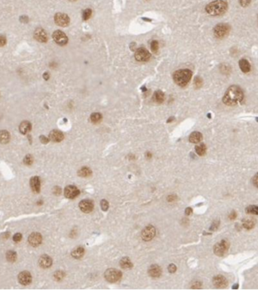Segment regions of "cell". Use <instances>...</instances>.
<instances>
[{
    "mask_svg": "<svg viewBox=\"0 0 258 290\" xmlns=\"http://www.w3.org/2000/svg\"><path fill=\"white\" fill-rule=\"evenodd\" d=\"M244 94L241 88L237 86H232L226 90L223 102L227 106H235L243 101Z\"/></svg>",
    "mask_w": 258,
    "mask_h": 290,
    "instance_id": "1",
    "label": "cell"
},
{
    "mask_svg": "<svg viewBox=\"0 0 258 290\" xmlns=\"http://www.w3.org/2000/svg\"><path fill=\"white\" fill-rule=\"evenodd\" d=\"M227 10V3L222 0H217L209 3L205 8V11L209 15L213 16L221 15Z\"/></svg>",
    "mask_w": 258,
    "mask_h": 290,
    "instance_id": "2",
    "label": "cell"
},
{
    "mask_svg": "<svg viewBox=\"0 0 258 290\" xmlns=\"http://www.w3.org/2000/svg\"><path fill=\"white\" fill-rule=\"evenodd\" d=\"M193 73L189 69H182L175 71L173 74L174 82L181 87H184L191 80Z\"/></svg>",
    "mask_w": 258,
    "mask_h": 290,
    "instance_id": "3",
    "label": "cell"
},
{
    "mask_svg": "<svg viewBox=\"0 0 258 290\" xmlns=\"http://www.w3.org/2000/svg\"><path fill=\"white\" fill-rule=\"evenodd\" d=\"M230 27L226 24H219L214 28V34L218 39H223L230 33Z\"/></svg>",
    "mask_w": 258,
    "mask_h": 290,
    "instance_id": "4",
    "label": "cell"
},
{
    "mask_svg": "<svg viewBox=\"0 0 258 290\" xmlns=\"http://www.w3.org/2000/svg\"><path fill=\"white\" fill-rule=\"evenodd\" d=\"M121 277H122L121 271L114 268L108 269L104 273V278L110 283H116L121 279Z\"/></svg>",
    "mask_w": 258,
    "mask_h": 290,
    "instance_id": "5",
    "label": "cell"
},
{
    "mask_svg": "<svg viewBox=\"0 0 258 290\" xmlns=\"http://www.w3.org/2000/svg\"><path fill=\"white\" fill-rule=\"evenodd\" d=\"M230 248V244L226 240H221L214 246V252L218 256H223L227 252Z\"/></svg>",
    "mask_w": 258,
    "mask_h": 290,
    "instance_id": "6",
    "label": "cell"
},
{
    "mask_svg": "<svg viewBox=\"0 0 258 290\" xmlns=\"http://www.w3.org/2000/svg\"><path fill=\"white\" fill-rule=\"evenodd\" d=\"M52 37H53L54 42L59 45H65L68 42V38H67V35L60 30L54 31L53 35H52Z\"/></svg>",
    "mask_w": 258,
    "mask_h": 290,
    "instance_id": "7",
    "label": "cell"
},
{
    "mask_svg": "<svg viewBox=\"0 0 258 290\" xmlns=\"http://www.w3.org/2000/svg\"><path fill=\"white\" fill-rule=\"evenodd\" d=\"M54 22L56 23L57 25L60 27H65L69 25V17L66 14L64 13H57L54 16Z\"/></svg>",
    "mask_w": 258,
    "mask_h": 290,
    "instance_id": "8",
    "label": "cell"
},
{
    "mask_svg": "<svg viewBox=\"0 0 258 290\" xmlns=\"http://www.w3.org/2000/svg\"><path fill=\"white\" fill-rule=\"evenodd\" d=\"M150 53L144 48H138L134 54V58L138 61H147L150 58Z\"/></svg>",
    "mask_w": 258,
    "mask_h": 290,
    "instance_id": "9",
    "label": "cell"
},
{
    "mask_svg": "<svg viewBox=\"0 0 258 290\" xmlns=\"http://www.w3.org/2000/svg\"><path fill=\"white\" fill-rule=\"evenodd\" d=\"M155 229L152 225H149L144 228L141 234V236L144 240L150 241L155 236Z\"/></svg>",
    "mask_w": 258,
    "mask_h": 290,
    "instance_id": "10",
    "label": "cell"
},
{
    "mask_svg": "<svg viewBox=\"0 0 258 290\" xmlns=\"http://www.w3.org/2000/svg\"><path fill=\"white\" fill-rule=\"evenodd\" d=\"M79 190L73 185L67 186L64 189V195L68 199H74L79 196Z\"/></svg>",
    "mask_w": 258,
    "mask_h": 290,
    "instance_id": "11",
    "label": "cell"
},
{
    "mask_svg": "<svg viewBox=\"0 0 258 290\" xmlns=\"http://www.w3.org/2000/svg\"><path fill=\"white\" fill-rule=\"evenodd\" d=\"M28 242L33 247L39 246L42 242V236L39 233H32L28 237Z\"/></svg>",
    "mask_w": 258,
    "mask_h": 290,
    "instance_id": "12",
    "label": "cell"
},
{
    "mask_svg": "<svg viewBox=\"0 0 258 290\" xmlns=\"http://www.w3.org/2000/svg\"><path fill=\"white\" fill-rule=\"evenodd\" d=\"M18 280H19L20 283L24 286L29 285V284L32 282V276L30 274V272L28 271H22L19 273V275L17 277Z\"/></svg>",
    "mask_w": 258,
    "mask_h": 290,
    "instance_id": "13",
    "label": "cell"
},
{
    "mask_svg": "<svg viewBox=\"0 0 258 290\" xmlns=\"http://www.w3.org/2000/svg\"><path fill=\"white\" fill-rule=\"evenodd\" d=\"M79 208L85 213H89L94 208V203L90 200H84L79 202Z\"/></svg>",
    "mask_w": 258,
    "mask_h": 290,
    "instance_id": "14",
    "label": "cell"
},
{
    "mask_svg": "<svg viewBox=\"0 0 258 290\" xmlns=\"http://www.w3.org/2000/svg\"><path fill=\"white\" fill-rule=\"evenodd\" d=\"M34 38L40 42H46L48 41L47 33L42 28H37L35 30Z\"/></svg>",
    "mask_w": 258,
    "mask_h": 290,
    "instance_id": "15",
    "label": "cell"
},
{
    "mask_svg": "<svg viewBox=\"0 0 258 290\" xmlns=\"http://www.w3.org/2000/svg\"><path fill=\"white\" fill-rule=\"evenodd\" d=\"M30 184L31 189H32V190L34 193H38L40 192V189H41V181H40L39 177H32L31 179H30Z\"/></svg>",
    "mask_w": 258,
    "mask_h": 290,
    "instance_id": "16",
    "label": "cell"
},
{
    "mask_svg": "<svg viewBox=\"0 0 258 290\" xmlns=\"http://www.w3.org/2000/svg\"><path fill=\"white\" fill-rule=\"evenodd\" d=\"M213 283L217 288H225L228 284V281L225 277L222 275H218L217 277H214Z\"/></svg>",
    "mask_w": 258,
    "mask_h": 290,
    "instance_id": "17",
    "label": "cell"
},
{
    "mask_svg": "<svg viewBox=\"0 0 258 290\" xmlns=\"http://www.w3.org/2000/svg\"><path fill=\"white\" fill-rule=\"evenodd\" d=\"M39 264L42 268H48L52 264V258L47 255H43L39 258Z\"/></svg>",
    "mask_w": 258,
    "mask_h": 290,
    "instance_id": "18",
    "label": "cell"
},
{
    "mask_svg": "<svg viewBox=\"0 0 258 290\" xmlns=\"http://www.w3.org/2000/svg\"><path fill=\"white\" fill-rule=\"evenodd\" d=\"M149 275L153 278H159L161 274V267L157 264H153L150 267L148 270Z\"/></svg>",
    "mask_w": 258,
    "mask_h": 290,
    "instance_id": "19",
    "label": "cell"
},
{
    "mask_svg": "<svg viewBox=\"0 0 258 290\" xmlns=\"http://www.w3.org/2000/svg\"><path fill=\"white\" fill-rule=\"evenodd\" d=\"M64 138V134L59 130H52L49 133V139L54 142H60Z\"/></svg>",
    "mask_w": 258,
    "mask_h": 290,
    "instance_id": "20",
    "label": "cell"
},
{
    "mask_svg": "<svg viewBox=\"0 0 258 290\" xmlns=\"http://www.w3.org/2000/svg\"><path fill=\"white\" fill-rule=\"evenodd\" d=\"M31 128H32V125H31V123L30 122H28V121H24L20 125V132L21 134L25 135V134H26L31 130Z\"/></svg>",
    "mask_w": 258,
    "mask_h": 290,
    "instance_id": "21",
    "label": "cell"
},
{
    "mask_svg": "<svg viewBox=\"0 0 258 290\" xmlns=\"http://www.w3.org/2000/svg\"><path fill=\"white\" fill-rule=\"evenodd\" d=\"M239 67L241 70L245 73H248L251 70V64L248 62V60L246 59H241L239 60Z\"/></svg>",
    "mask_w": 258,
    "mask_h": 290,
    "instance_id": "22",
    "label": "cell"
},
{
    "mask_svg": "<svg viewBox=\"0 0 258 290\" xmlns=\"http://www.w3.org/2000/svg\"><path fill=\"white\" fill-rule=\"evenodd\" d=\"M202 139V135L198 131H194L189 135V141L193 144H197L200 142Z\"/></svg>",
    "mask_w": 258,
    "mask_h": 290,
    "instance_id": "23",
    "label": "cell"
},
{
    "mask_svg": "<svg viewBox=\"0 0 258 290\" xmlns=\"http://www.w3.org/2000/svg\"><path fill=\"white\" fill-rule=\"evenodd\" d=\"M84 253H85L84 248L81 247V246H79V247L73 249L71 255L73 258L79 259V258H82V256L84 255Z\"/></svg>",
    "mask_w": 258,
    "mask_h": 290,
    "instance_id": "24",
    "label": "cell"
},
{
    "mask_svg": "<svg viewBox=\"0 0 258 290\" xmlns=\"http://www.w3.org/2000/svg\"><path fill=\"white\" fill-rule=\"evenodd\" d=\"M153 100L159 104H161L165 101V95L161 90L155 91L153 95Z\"/></svg>",
    "mask_w": 258,
    "mask_h": 290,
    "instance_id": "25",
    "label": "cell"
},
{
    "mask_svg": "<svg viewBox=\"0 0 258 290\" xmlns=\"http://www.w3.org/2000/svg\"><path fill=\"white\" fill-rule=\"evenodd\" d=\"M10 141V134L8 131L2 130L0 131V143L5 144Z\"/></svg>",
    "mask_w": 258,
    "mask_h": 290,
    "instance_id": "26",
    "label": "cell"
},
{
    "mask_svg": "<svg viewBox=\"0 0 258 290\" xmlns=\"http://www.w3.org/2000/svg\"><path fill=\"white\" fill-rule=\"evenodd\" d=\"M120 266L124 269H130L132 267L133 264L131 263L130 258L128 257L122 258L120 261Z\"/></svg>",
    "mask_w": 258,
    "mask_h": 290,
    "instance_id": "27",
    "label": "cell"
},
{
    "mask_svg": "<svg viewBox=\"0 0 258 290\" xmlns=\"http://www.w3.org/2000/svg\"><path fill=\"white\" fill-rule=\"evenodd\" d=\"M91 174H92L91 170L88 167L82 168V169L79 170V172H78V175H79V176L84 177V178L90 176Z\"/></svg>",
    "mask_w": 258,
    "mask_h": 290,
    "instance_id": "28",
    "label": "cell"
},
{
    "mask_svg": "<svg viewBox=\"0 0 258 290\" xmlns=\"http://www.w3.org/2000/svg\"><path fill=\"white\" fill-rule=\"evenodd\" d=\"M196 153L199 156H204L206 153V146L204 144H200L198 145H196L195 147Z\"/></svg>",
    "mask_w": 258,
    "mask_h": 290,
    "instance_id": "29",
    "label": "cell"
},
{
    "mask_svg": "<svg viewBox=\"0 0 258 290\" xmlns=\"http://www.w3.org/2000/svg\"><path fill=\"white\" fill-rule=\"evenodd\" d=\"M6 258L9 262H15L17 260V253L15 251H9L6 253Z\"/></svg>",
    "mask_w": 258,
    "mask_h": 290,
    "instance_id": "30",
    "label": "cell"
},
{
    "mask_svg": "<svg viewBox=\"0 0 258 290\" xmlns=\"http://www.w3.org/2000/svg\"><path fill=\"white\" fill-rule=\"evenodd\" d=\"M246 213L251 215H258V206H249L245 208Z\"/></svg>",
    "mask_w": 258,
    "mask_h": 290,
    "instance_id": "31",
    "label": "cell"
},
{
    "mask_svg": "<svg viewBox=\"0 0 258 290\" xmlns=\"http://www.w3.org/2000/svg\"><path fill=\"white\" fill-rule=\"evenodd\" d=\"M102 119V115L99 113H94L91 115V120L92 121V123H98Z\"/></svg>",
    "mask_w": 258,
    "mask_h": 290,
    "instance_id": "32",
    "label": "cell"
},
{
    "mask_svg": "<svg viewBox=\"0 0 258 290\" xmlns=\"http://www.w3.org/2000/svg\"><path fill=\"white\" fill-rule=\"evenodd\" d=\"M65 277V273L64 271H56L54 274V279H56L57 281H60L62 280Z\"/></svg>",
    "mask_w": 258,
    "mask_h": 290,
    "instance_id": "33",
    "label": "cell"
},
{
    "mask_svg": "<svg viewBox=\"0 0 258 290\" xmlns=\"http://www.w3.org/2000/svg\"><path fill=\"white\" fill-rule=\"evenodd\" d=\"M254 223L251 220H245L243 221V227L245 228V229H247V230H251L252 228H254Z\"/></svg>",
    "mask_w": 258,
    "mask_h": 290,
    "instance_id": "34",
    "label": "cell"
},
{
    "mask_svg": "<svg viewBox=\"0 0 258 290\" xmlns=\"http://www.w3.org/2000/svg\"><path fill=\"white\" fill-rule=\"evenodd\" d=\"M91 15H92V10L91 9H87L83 11V13H82V17H83V19H84L85 21H87V20H88L90 18Z\"/></svg>",
    "mask_w": 258,
    "mask_h": 290,
    "instance_id": "35",
    "label": "cell"
},
{
    "mask_svg": "<svg viewBox=\"0 0 258 290\" xmlns=\"http://www.w3.org/2000/svg\"><path fill=\"white\" fill-rule=\"evenodd\" d=\"M202 83H203V81H202V79L199 76H196L194 80V86L196 87V88H199L202 87Z\"/></svg>",
    "mask_w": 258,
    "mask_h": 290,
    "instance_id": "36",
    "label": "cell"
},
{
    "mask_svg": "<svg viewBox=\"0 0 258 290\" xmlns=\"http://www.w3.org/2000/svg\"><path fill=\"white\" fill-rule=\"evenodd\" d=\"M32 162H33V157H32V155L27 154L26 157H24V164H26V165H28V166H30V165H31V164L32 163Z\"/></svg>",
    "mask_w": 258,
    "mask_h": 290,
    "instance_id": "37",
    "label": "cell"
},
{
    "mask_svg": "<svg viewBox=\"0 0 258 290\" xmlns=\"http://www.w3.org/2000/svg\"><path fill=\"white\" fill-rule=\"evenodd\" d=\"M151 49L153 52H157L159 50V42L156 40H153L151 43Z\"/></svg>",
    "mask_w": 258,
    "mask_h": 290,
    "instance_id": "38",
    "label": "cell"
},
{
    "mask_svg": "<svg viewBox=\"0 0 258 290\" xmlns=\"http://www.w3.org/2000/svg\"><path fill=\"white\" fill-rule=\"evenodd\" d=\"M101 208H102V210L106 212V211H107L108 208H109V203H108V202L107 200H102L101 202Z\"/></svg>",
    "mask_w": 258,
    "mask_h": 290,
    "instance_id": "39",
    "label": "cell"
},
{
    "mask_svg": "<svg viewBox=\"0 0 258 290\" xmlns=\"http://www.w3.org/2000/svg\"><path fill=\"white\" fill-rule=\"evenodd\" d=\"M21 239H22V235H21V234H20V233L15 234L13 236V240L15 241V242H16V243H17V242H20V241L21 240Z\"/></svg>",
    "mask_w": 258,
    "mask_h": 290,
    "instance_id": "40",
    "label": "cell"
},
{
    "mask_svg": "<svg viewBox=\"0 0 258 290\" xmlns=\"http://www.w3.org/2000/svg\"><path fill=\"white\" fill-rule=\"evenodd\" d=\"M239 3L242 7H247L251 3V0H239Z\"/></svg>",
    "mask_w": 258,
    "mask_h": 290,
    "instance_id": "41",
    "label": "cell"
},
{
    "mask_svg": "<svg viewBox=\"0 0 258 290\" xmlns=\"http://www.w3.org/2000/svg\"><path fill=\"white\" fill-rule=\"evenodd\" d=\"M168 270L170 273H174V272L177 271V267L175 266V264H169V266H168Z\"/></svg>",
    "mask_w": 258,
    "mask_h": 290,
    "instance_id": "42",
    "label": "cell"
},
{
    "mask_svg": "<svg viewBox=\"0 0 258 290\" xmlns=\"http://www.w3.org/2000/svg\"><path fill=\"white\" fill-rule=\"evenodd\" d=\"M6 44V38L4 36H0V47L4 46Z\"/></svg>",
    "mask_w": 258,
    "mask_h": 290,
    "instance_id": "43",
    "label": "cell"
},
{
    "mask_svg": "<svg viewBox=\"0 0 258 290\" xmlns=\"http://www.w3.org/2000/svg\"><path fill=\"white\" fill-rule=\"evenodd\" d=\"M252 182L256 187H258V173H257L252 179Z\"/></svg>",
    "mask_w": 258,
    "mask_h": 290,
    "instance_id": "44",
    "label": "cell"
},
{
    "mask_svg": "<svg viewBox=\"0 0 258 290\" xmlns=\"http://www.w3.org/2000/svg\"><path fill=\"white\" fill-rule=\"evenodd\" d=\"M39 138H40V141L42 142V143H43V144H47V143H48V141H49V138H48L47 137H45V136L44 135H41L40 137H39Z\"/></svg>",
    "mask_w": 258,
    "mask_h": 290,
    "instance_id": "45",
    "label": "cell"
},
{
    "mask_svg": "<svg viewBox=\"0 0 258 290\" xmlns=\"http://www.w3.org/2000/svg\"><path fill=\"white\" fill-rule=\"evenodd\" d=\"M20 21L22 23H24V24H26V23H28L29 18L27 16H21V17H20Z\"/></svg>",
    "mask_w": 258,
    "mask_h": 290,
    "instance_id": "46",
    "label": "cell"
},
{
    "mask_svg": "<svg viewBox=\"0 0 258 290\" xmlns=\"http://www.w3.org/2000/svg\"><path fill=\"white\" fill-rule=\"evenodd\" d=\"M53 193L56 195H60L61 193V189L59 187H54L53 189Z\"/></svg>",
    "mask_w": 258,
    "mask_h": 290,
    "instance_id": "47",
    "label": "cell"
},
{
    "mask_svg": "<svg viewBox=\"0 0 258 290\" xmlns=\"http://www.w3.org/2000/svg\"><path fill=\"white\" fill-rule=\"evenodd\" d=\"M221 71L224 73H228L230 72V67L228 66H222Z\"/></svg>",
    "mask_w": 258,
    "mask_h": 290,
    "instance_id": "48",
    "label": "cell"
},
{
    "mask_svg": "<svg viewBox=\"0 0 258 290\" xmlns=\"http://www.w3.org/2000/svg\"><path fill=\"white\" fill-rule=\"evenodd\" d=\"M229 218H230L231 220L235 219V218H236V212H234V211H232V212H231L230 214V215H229Z\"/></svg>",
    "mask_w": 258,
    "mask_h": 290,
    "instance_id": "49",
    "label": "cell"
},
{
    "mask_svg": "<svg viewBox=\"0 0 258 290\" xmlns=\"http://www.w3.org/2000/svg\"><path fill=\"white\" fill-rule=\"evenodd\" d=\"M193 213V209H192L191 208H189V207H188V208H186V210H185V214L187 215H190Z\"/></svg>",
    "mask_w": 258,
    "mask_h": 290,
    "instance_id": "50",
    "label": "cell"
},
{
    "mask_svg": "<svg viewBox=\"0 0 258 290\" xmlns=\"http://www.w3.org/2000/svg\"><path fill=\"white\" fill-rule=\"evenodd\" d=\"M176 199H177V196L175 195H170L168 197V200L169 201V202H171V201H174V200H175Z\"/></svg>",
    "mask_w": 258,
    "mask_h": 290,
    "instance_id": "51",
    "label": "cell"
},
{
    "mask_svg": "<svg viewBox=\"0 0 258 290\" xmlns=\"http://www.w3.org/2000/svg\"><path fill=\"white\" fill-rule=\"evenodd\" d=\"M43 78H44L45 80H48L49 79V74H48L47 72H45V73L43 74Z\"/></svg>",
    "mask_w": 258,
    "mask_h": 290,
    "instance_id": "52",
    "label": "cell"
},
{
    "mask_svg": "<svg viewBox=\"0 0 258 290\" xmlns=\"http://www.w3.org/2000/svg\"><path fill=\"white\" fill-rule=\"evenodd\" d=\"M146 158H148V159L151 158V157H152V154H151V153H150V152L146 153Z\"/></svg>",
    "mask_w": 258,
    "mask_h": 290,
    "instance_id": "53",
    "label": "cell"
},
{
    "mask_svg": "<svg viewBox=\"0 0 258 290\" xmlns=\"http://www.w3.org/2000/svg\"><path fill=\"white\" fill-rule=\"evenodd\" d=\"M69 1H71V2H74V1H76V0H69Z\"/></svg>",
    "mask_w": 258,
    "mask_h": 290,
    "instance_id": "54",
    "label": "cell"
}]
</instances>
